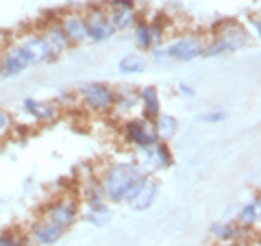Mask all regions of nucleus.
Returning <instances> with one entry per match:
<instances>
[{
    "instance_id": "obj_1",
    "label": "nucleus",
    "mask_w": 261,
    "mask_h": 246,
    "mask_svg": "<svg viewBox=\"0 0 261 246\" xmlns=\"http://www.w3.org/2000/svg\"><path fill=\"white\" fill-rule=\"evenodd\" d=\"M146 172L133 161L126 163H113V166L105 172L102 179V192L105 199L111 203H128L135 199L140 190L146 183Z\"/></svg>"
},
{
    "instance_id": "obj_2",
    "label": "nucleus",
    "mask_w": 261,
    "mask_h": 246,
    "mask_svg": "<svg viewBox=\"0 0 261 246\" xmlns=\"http://www.w3.org/2000/svg\"><path fill=\"white\" fill-rule=\"evenodd\" d=\"M214 39L218 44H222L224 51H240V48H244L250 42V35H248V31L244 29L240 22L224 20V22L216 24Z\"/></svg>"
},
{
    "instance_id": "obj_3",
    "label": "nucleus",
    "mask_w": 261,
    "mask_h": 246,
    "mask_svg": "<svg viewBox=\"0 0 261 246\" xmlns=\"http://www.w3.org/2000/svg\"><path fill=\"white\" fill-rule=\"evenodd\" d=\"M202 51H205V42H202L200 35H185L181 39H176L174 44L168 46L166 55L170 57V59L174 61H194L198 59V57L202 55Z\"/></svg>"
},
{
    "instance_id": "obj_4",
    "label": "nucleus",
    "mask_w": 261,
    "mask_h": 246,
    "mask_svg": "<svg viewBox=\"0 0 261 246\" xmlns=\"http://www.w3.org/2000/svg\"><path fill=\"white\" fill-rule=\"evenodd\" d=\"M81 96L87 107L94 111H109L113 109V101H116V92L105 83H87L81 89Z\"/></svg>"
},
{
    "instance_id": "obj_5",
    "label": "nucleus",
    "mask_w": 261,
    "mask_h": 246,
    "mask_svg": "<svg viewBox=\"0 0 261 246\" xmlns=\"http://www.w3.org/2000/svg\"><path fill=\"white\" fill-rule=\"evenodd\" d=\"M124 133L130 144H135L137 149H146V146L157 144L159 139L154 135V127L150 120H130L124 125Z\"/></svg>"
},
{
    "instance_id": "obj_6",
    "label": "nucleus",
    "mask_w": 261,
    "mask_h": 246,
    "mask_svg": "<svg viewBox=\"0 0 261 246\" xmlns=\"http://www.w3.org/2000/svg\"><path fill=\"white\" fill-rule=\"evenodd\" d=\"M85 24H87V35L89 39H94V42H105V39L113 37V24L109 20V13H105L102 9H92L89 15L85 18Z\"/></svg>"
},
{
    "instance_id": "obj_7",
    "label": "nucleus",
    "mask_w": 261,
    "mask_h": 246,
    "mask_svg": "<svg viewBox=\"0 0 261 246\" xmlns=\"http://www.w3.org/2000/svg\"><path fill=\"white\" fill-rule=\"evenodd\" d=\"M79 216V207L74 201H68V199H61L57 201L55 205H50V207L46 209V220L53 225H59L63 229H68L74 225V220Z\"/></svg>"
},
{
    "instance_id": "obj_8",
    "label": "nucleus",
    "mask_w": 261,
    "mask_h": 246,
    "mask_svg": "<svg viewBox=\"0 0 261 246\" xmlns=\"http://www.w3.org/2000/svg\"><path fill=\"white\" fill-rule=\"evenodd\" d=\"M59 27L63 29V33L68 35V39L72 44H81V42H87L89 35H87V24L83 15H76V13H70V15H63Z\"/></svg>"
},
{
    "instance_id": "obj_9",
    "label": "nucleus",
    "mask_w": 261,
    "mask_h": 246,
    "mask_svg": "<svg viewBox=\"0 0 261 246\" xmlns=\"http://www.w3.org/2000/svg\"><path fill=\"white\" fill-rule=\"evenodd\" d=\"M31 63V57L27 55V51H24L22 46H11L9 51L5 53L3 57V70H5V75H20L22 70H27Z\"/></svg>"
},
{
    "instance_id": "obj_10",
    "label": "nucleus",
    "mask_w": 261,
    "mask_h": 246,
    "mask_svg": "<svg viewBox=\"0 0 261 246\" xmlns=\"http://www.w3.org/2000/svg\"><path fill=\"white\" fill-rule=\"evenodd\" d=\"M142 153H144L146 163H148L150 170H163L172 163V155H170V149L166 146V142L146 146V149H142Z\"/></svg>"
},
{
    "instance_id": "obj_11",
    "label": "nucleus",
    "mask_w": 261,
    "mask_h": 246,
    "mask_svg": "<svg viewBox=\"0 0 261 246\" xmlns=\"http://www.w3.org/2000/svg\"><path fill=\"white\" fill-rule=\"evenodd\" d=\"M42 37L46 39L48 48H50L53 59H55V57H61L63 53H68V48L72 46V42L68 39V35L63 33V29L59 27V24H55V27H48Z\"/></svg>"
},
{
    "instance_id": "obj_12",
    "label": "nucleus",
    "mask_w": 261,
    "mask_h": 246,
    "mask_svg": "<svg viewBox=\"0 0 261 246\" xmlns=\"http://www.w3.org/2000/svg\"><path fill=\"white\" fill-rule=\"evenodd\" d=\"M63 233H65L63 227L53 225V223H48V220L33 227V240H35L37 244H44V246H50L55 242H59L63 237Z\"/></svg>"
},
{
    "instance_id": "obj_13",
    "label": "nucleus",
    "mask_w": 261,
    "mask_h": 246,
    "mask_svg": "<svg viewBox=\"0 0 261 246\" xmlns=\"http://www.w3.org/2000/svg\"><path fill=\"white\" fill-rule=\"evenodd\" d=\"M24 51H27V55L31 57V63H42V61H50L53 55H50V48H48L46 39L42 35H33L29 37L24 44H20Z\"/></svg>"
},
{
    "instance_id": "obj_14",
    "label": "nucleus",
    "mask_w": 261,
    "mask_h": 246,
    "mask_svg": "<svg viewBox=\"0 0 261 246\" xmlns=\"http://www.w3.org/2000/svg\"><path fill=\"white\" fill-rule=\"evenodd\" d=\"M157 194H159V185L157 181H152V179H146L144 187L140 190V194L135 196L133 201H130V207L135 211H146L148 207H152V203L157 201Z\"/></svg>"
},
{
    "instance_id": "obj_15",
    "label": "nucleus",
    "mask_w": 261,
    "mask_h": 246,
    "mask_svg": "<svg viewBox=\"0 0 261 246\" xmlns=\"http://www.w3.org/2000/svg\"><path fill=\"white\" fill-rule=\"evenodd\" d=\"M24 107H27V111L39 122H53L57 116H59V109H57L53 103H39L35 98H27V101H24Z\"/></svg>"
},
{
    "instance_id": "obj_16",
    "label": "nucleus",
    "mask_w": 261,
    "mask_h": 246,
    "mask_svg": "<svg viewBox=\"0 0 261 246\" xmlns=\"http://www.w3.org/2000/svg\"><path fill=\"white\" fill-rule=\"evenodd\" d=\"M140 101L144 105V116L146 120H150L154 122L159 116H161V103H159V92H157V87H144L142 89V94H140Z\"/></svg>"
},
{
    "instance_id": "obj_17",
    "label": "nucleus",
    "mask_w": 261,
    "mask_h": 246,
    "mask_svg": "<svg viewBox=\"0 0 261 246\" xmlns=\"http://www.w3.org/2000/svg\"><path fill=\"white\" fill-rule=\"evenodd\" d=\"M152 127H154V135H157V139H161V142H170L176 133H178V122L174 116H161L152 122Z\"/></svg>"
},
{
    "instance_id": "obj_18",
    "label": "nucleus",
    "mask_w": 261,
    "mask_h": 246,
    "mask_svg": "<svg viewBox=\"0 0 261 246\" xmlns=\"http://www.w3.org/2000/svg\"><path fill=\"white\" fill-rule=\"evenodd\" d=\"M85 218H87L92 225H96V227L107 225L109 218H111L109 205L105 203V201H94V203H89V205H87V211H85Z\"/></svg>"
},
{
    "instance_id": "obj_19",
    "label": "nucleus",
    "mask_w": 261,
    "mask_h": 246,
    "mask_svg": "<svg viewBox=\"0 0 261 246\" xmlns=\"http://www.w3.org/2000/svg\"><path fill=\"white\" fill-rule=\"evenodd\" d=\"M244 231L246 229H242L240 225H214L211 229L214 237H218L220 242H238Z\"/></svg>"
},
{
    "instance_id": "obj_20",
    "label": "nucleus",
    "mask_w": 261,
    "mask_h": 246,
    "mask_svg": "<svg viewBox=\"0 0 261 246\" xmlns=\"http://www.w3.org/2000/svg\"><path fill=\"white\" fill-rule=\"evenodd\" d=\"M109 20L116 31H124L137 20V15L133 9H116V7H113V11L109 13Z\"/></svg>"
},
{
    "instance_id": "obj_21",
    "label": "nucleus",
    "mask_w": 261,
    "mask_h": 246,
    "mask_svg": "<svg viewBox=\"0 0 261 246\" xmlns=\"http://www.w3.org/2000/svg\"><path fill=\"white\" fill-rule=\"evenodd\" d=\"M146 70V59L142 55H126L124 59L120 61V72H124V75H142Z\"/></svg>"
},
{
    "instance_id": "obj_22",
    "label": "nucleus",
    "mask_w": 261,
    "mask_h": 246,
    "mask_svg": "<svg viewBox=\"0 0 261 246\" xmlns=\"http://www.w3.org/2000/svg\"><path fill=\"white\" fill-rule=\"evenodd\" d=\"M257 220H259V201H255V203H250V205L244 207V211L240 214V227L242 229H250V227L257 225Z\"/></svg>"
},
{
    "instance_id": "obj_23",
    "label": "nucleus",
    "mask_w": 261,
    "mask_h": 246,
    "mask_svg": "<svg viewBox=\"0 0 261 246\" xmlns=\"http://www.w3.org/2000/svg\"><path fill=\"white\" fill-rule=\"evenodd\" d=\"M137 44L142 48H152L154 46V35L148 22H140L137 24Z\"/></svg>"
},
{
    "instance_id": "obj_24",
    "label": "nucleus",
    "mask_w": 261,
    "mask_h": 246,
    "mask_svg": "<svg viewBox=\"0 0 261 246\" xmlns=\"http://www.w3.org/2000/svg\"><path fill=\"white\" fill-rule=\"evenodd\" d=\"M137 103H140V96H137V94H133V92H122V94H116L113 107L126 111V109H133Z\"/></svg>"
},
{
    "instance_id": "obj_25",
    "label": "nucleus",
    "mask_w": 261,
    "mask_h": 246,
    "mask_svg": "<svg viewBox=\"0 0 261 246\" xmlns=\"http://www.w3.org/2000/svg\"><path fill=\"white\" fill-rule=\"evenodd\" d=\"M226 116H228L226 111H211V113L200 116V122H205V125H211V122H222V120H226Z\"/></svg>"
},
{
    "instance_id": "obj_26",
    "label": "nucleus",
    "mask_w": 261,
    "mask_h": 246,
    "mask_svg": "<svg viewBox=\"0 0 261 246\" xmlns=\"http://www.w3.org/2000/svg\"><path fill=\"white\" fill-rule=\"evenodd\" d=\"M0 246H22V242L11 233H3L0 235Z\"/></svg>"
},
{
    "instance_id": "obj_27",
    "label": "nucleus",
    "mask_w": 261,
    "mask_h": 246,
    "mask_svg": "<svg viewBox=\"0 0 261 246\" xmlns=\"http://www.w3.org/2000/svg\"><path fill=\"white\" fill-rule=\"evenodd\" d=\"M9 125H11V118H9V113L0 109V133H3V131H7V129H9Z\"/></svg>"
},
{
    "instance_id": "obj_28",
    "label": "nucleus",
    "mask_w": 261,
    "mask_h": 246,
    "mask_svg": "<svg viewBox=\"0 0 261 246\" xmlns=\"http://www.w3.org/2000/svg\"><path fill=\"white\" fill-rule=\"evenodd\" d=\"M181 92H185L187 96H194V89H192V87H187V85H183V83H181Z\"/></svg>"
},
{
    "instance_id": "obj_29",
    "label": "nucleus",
    "mask_w": 261,
    "mask_h": 246,
    "mask_svg": "<svg viewBox=\"0 0 261 246\" xmlns=\"http://www.w3.org/2000/svg\"><path fill=\"white\" fill-rule=\"evenodd\" d=\"M22 246H27V244H22Z\"/></svg>"
}]
</instances>
